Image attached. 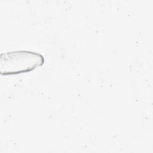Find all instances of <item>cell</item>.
Masks as SVG:
<instances>
[{
  "label": "cell",
  "mask_w": 153,
  "mask_h": 153,
  "mask_svg": "<svg viewBox=\"0 0 153 153\" xmlns=\"http://www.w3.org/2000/svg\"><path fill=\"white\" fill-rule=\"evenodd\" d=\"M42 54L32 51L17 50L0 56V74L11 75L30 72L44 65Z\"/></svg>",
  "instance_id": "obj_1"
}]
</instances>
